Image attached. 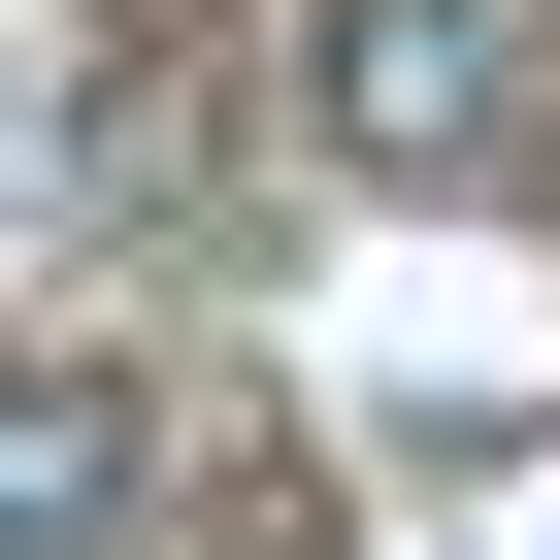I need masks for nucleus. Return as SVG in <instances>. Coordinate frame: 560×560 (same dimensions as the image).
I'll use <instances>...</instances> for the list:
<instances>
[{
	"instance_id": "f257e3e1",
	"label": "nucleus",
	"mask_w": 560,
	"mask_h": 560,
	"mask_svg": "<svg viewBox=\"0 0 560 560\" xmlns=\"http://www.w3.org/2000/svg\"><path fill=\"white\" fill-rule=\"evenodd\" d=\"M298 100H330L363 198H494V165H527V34H494V0H330Z\"/></svg>"
},
{
	"instance_id": "f03ea898",
	"label": "nucleus",
	"mask_w": 560,
	"mask_h": 560,
	"mask_svg": "<svg viewBox=\"0 0 560 560\" xmlns=\"http://www.w3.org/2000/svg\"><path fill=\"white\" fill-rule=\"evenodd\" d=\"M132 527H165V429L100 363H0V560H132Z\"/></svg>"
},
{
	"instance_id": "7ed1b4c3",
	"label": "nucleus",
	"mask_w": 560,
	"mask_h": 560,
	"mask_svg": "<svg viewBox=\"0 0 560 560\" xmlns=\"http://www.w3.org/2000/svg\"><path fill=\"white\" fill-rule=\"evenodd\" d=\"M67 198H100V231H165V198H198V34H132V67L67 100Z\"/></svg>"
}]
</instances>
